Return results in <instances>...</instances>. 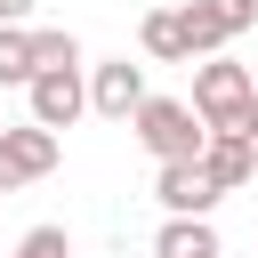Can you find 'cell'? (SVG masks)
<instances>
[{
    "instance_id": "10",
    "label": "cell",
    "mask_w": 258,
    "mask_h": 258,
    "mask_svg": "<svg viewBox=\"0 0 258 258\" xmlns=\"http://www.w3.org/2000/svg\"><path fill=\"white\" fill-rule=\"evenodd\" d=\"M137 40H145V56H161V64H194V56H185V24H177V8H153V16L137 24Z\"/></svg>"
},
{
    "instance_id": "7",
    "label": "cell",
    "mask_w": 258,
    "mask_h": 258,
    "mask_svg": "<svg viewBox=\"0 0 258 258\" xmlns=\"http://www.w3.org/2000/svg\"><path fill=\"white\" fill-rule=\"evenodd\" d=\"M153 194H161L169 218H210V210H218V185L202 177V161H169V169L153 177Z\"/></svg>"
},
{
    "instance_id": "1",
    "label": "cell",
    "mask_w": 258,
    "mask_h": 258,
    "mask_svg": "<svg viewBox=\"0 0 258 258\" xmlns=\"http://www.w3.org/2000/svg\"><path fill=\"white\" fill-rule=\"evenodd\" d=\"M194 113H202L210 137H250L258 145V81H250V64L202 56L194 64Z\"/></svg>"
},
{
    "instance_id": "2",
    "label": "cell",
    "mask_w": 258,
    "mask_h": 258,
    "mask_svg": "<svg viewBox=\"0 0 258 258\" xmlns=\"http://www.w3.org/2000/svg\"><path fill=\"white\" fill-rule=\"evenodd\" d=\"M129 129H137V145L169 169V161H202V145H210V129H202V113L185 105V97H145L137 113H129Z\"/></svg>"
},
{
    "instance_id": "9",
    "label": "cell",
    "mask_w": 258,
    "mask_h": 258,
    "mask_svg": "<svg viewBox=\"0 0 258 258\" xmlns=\"http://www.w3.org/2000/svg\"><path fill=\"white\" fill-rule=\"evenodd\" d=\"M153 258H226V250H218V226L210 218H169L153 234Z\"/></svg>"
},
{
    "instance_id": "5",
    "label": "cell",
    "mask_w": 258,
    "mask_h": 258,
    "mask_svg": "<svg viewBox=\"0 0 258 258\" xmlns=\"http://www.w3.org/2000/svg\"><path fill=\"white\" fill-rule=\"evenodd\" d=\"M89 105H97L105 121H129V113L145 105V64H129V56H105V64L89 73Z\"/></svg>"
},
{
    "instance_id": "6",
    "label": "cell",
    "mask_w": 258,
    "mask_h": 258,
    "mask_svg": "<svg viewBox=\"0 0 258 258\" xmlns=\"http://www.w3.org/2000/svg\"><path fill=\"white\" fill-rule=\"evenodd\" d=\"M24 97H32V129H48V137H56V129H73V121L89 113V89H81V73H40Z\"/></svg>"
},
{
    "instance_id": "12",
    "label": "cell",
    "mask_w": 258,
    "mask_h": 258,
    "mask_svg": "<svg viewBox=\"0 0 258 258\" xmlns=\"http://www.w3.org/2000/svg\"><path fill=\"white\" fill-rule=\"evenodd\" d=\"M0 81L32 89V32L24 24H0Z\"/></svg>"
},
{
    "instance_id": "8",
    "label": "cell",
    "mask_w": 258,
    "mask_h": 258,
    "mask_svg": "<svg viewBox=\"0 0 258 258\" xmlns=\"http://www.w3.org/2000/svg\"><path fill=\"white\" fill-rule=\"evenodd\" d=\"M202 177H210L218 194L250 185V177H258V145H250V137H210V145H202Z\"/></svg>"
},
{
    "instance_id": "11",
    "label": "cell",
    "mask_w": 258,
    "mask_h": 258,
    "mask_svg": "<svg viewBox=\"0 0 258 258\" xmlns=\"http://www.w3.org/2000/svg\"><path fill=\"white\" fill-rule=\"evenodd\" d=\"M40 73H81V40L73 32H32V81Z\"/></svg>"
},
{
    "instance_id": "3",
    "label": "cell",
    "mask_w": 258,
    "mask_h": 258,
    "mask_svg": "<svg viewBox=\"0 0 258 258\" xmlns=\"http://www.w3.org/2000/svg\"><path fill=\"white\" fill-rule=\"evenodd\" d=\"M177 24H185V56H218L234 32L258 24V0H185Z\"/></svg>"
},
{
    "instance_id": "4",
    "label": "cell",
    "mask_w": 258,
    "mask_h": 258,
    "mask_svg": "<svg viewBox=\"0 0 258 258\" xmlns=\"http://www.w3.org/2000/svg\"><path fill=\"white\" fill-rule=\"evenodd\" d=\"M64 161V145L48 137V129H0V194H16V185H32V177H48Z\"/></svg>"
},
{
    "instance_id": "13",
    "label": "cell",
    "mask_w": 258,
    "mask_h": 258,
    "mask_svg": "<svg viewBox=\"0 0 258 258\" xmlns=\"http://www.w3.org/2000/svg\"><path fill=\"white\" fill-rule=\"evenodd\" d=\"M16 258H73V242H64V226H32L16 242Z\"/></svg>"
},
{
    "instance_id": "14",
    "label": "cell",
    "mask_w": 258,
    "mask_h": 258,
    "mask_svg": "<svg viewBox=\"0 0 258 258\" xmlns=\"http://www.w3.org/2000/svg\"><path fill=\"white\" fill-rule=\"evenodd\" d=\"M32 16V0H0V24H24Z\"/></svg>"
}]
</instances>
